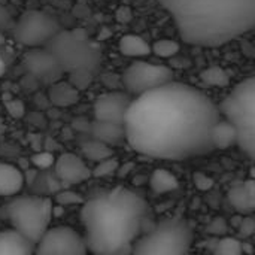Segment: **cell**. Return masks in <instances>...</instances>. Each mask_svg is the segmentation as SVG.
I'll list each match as a JSON object with an SVG mask.
<instances>
[{"mask_svg":"<svg viewBox=\"0 0 255 255\" xmlns=\"http://www.w3.org/2000/svg\"><path fill=\"white\" fill-rule=\"evenodd\" d=\"M218 106L200 90L167 82L131 100L124 120L126 140L139 154L184 160L215 149Z\"/></svg>","mask_w":255,"mask_h":255,"instance_id":"obj_1","label":"cell"},{"mask_svg":"<svg viewBox=\"0 0 255 255\" xmlns=\"http://www.w3.org/2000/svg\"><path fill=\"white\" fill-rule=\"evenodd\" d=\"M146 214L148 205L143 197L121 187L88 200L81 211L88 253L99 255L133 253Z\"/></svg>","mask_w":255,"mask_h":255,"instance_id":"obj_2","label":"cell"},{"mask_svg":"<svg viewBox=\"0 0 255 255\" xmlns=\"http://www.w3.org/2000/svg\"><path fill=\"white\" fill-rule=\"evenodd\" d=\"M181 37L197 46H221L255 27V0H158Z\"/></svg>","mask_w":255,"mask_h":255,"instance_id":"obj_3","label":"cell"},{"mask_svg":"<svg viewBox=\"0 0 255 255\" xmlns=\"http://www.w3.org/2000/svg\"><path fill=\"white\" fill-rule=\"evenodd\" d=\"M221 111L236 128L238 146L255 163V76L232 90Z\"/></svg>","mask_w":255,"mask_h":255,"instance_id":"obj_4","label":"cell"},{"mask_svg":"<svg viewBox=\"0 0 255 255\" xmlns=\"http://www.w3.org/2000/svg\"><path fill=\"white\" fill-rule=\"evenodd\" d=\"M54 206L49 197L21 196L6 206V217L12 229L36 245L49 229Z\"/></svg>","mask_w":255,"mask_h":255,"instance_id":"obj_5","label":"cell"},{"mask_svg":"<svg viewBox=\"0 0 255 255\" xmlns=\"http://www.w3.org/2000/svg\"><path fill=\"white\" fill-rule=\"evenodd\" d=\"M193 245V230L182 218H167L142 235L134 247V254H185Z\"/></svg>","mask_w":255,"mask_h":255,"instance_id":"obj_6","label":"cell"},{"mask_svg":"<svg viewBox=\"0 0 255 255\" xmlns=\"http://www.w3.org/2000/svg\"><path fill=\"white\" fill-rule=\"evenodd\" d=\"M46 48L55 55L64 73L78 69L94 70L102 58L100 49L81 28L60 30Z\"/></svg>","mask_w":255,"mask_h":255,"instance_id":"obj_7","label":"cell"},{"mask_svg":"<svg viewBox=\"0 0 255 255\" xmlns=\"http://www.w3.org/2000/svg\"><path fill=\"white\" fill-rule=\"evenodd\" d=\"M60 30V24L49 13L43 10H27L18 18L13 27V36L24 46L40 48L46 46Z\"/></svg>","mask_w":255,"mask_h":255,"instance_id":"obj_8","label":"cell"},{"mask_svg":"<svg viewBox=\"0 0 255 255\" xmlns=\"http://www.w3.org/2000/svg\"><path fill=\"white\" fill-rule=\"evenodd\" d=\"M173 81V72L163 64L134 61L123 73V85L128 94L140 96Z\"/></svg>","mask_w":255,"mask_h":255,"instance_id":"obj_9","label":"cell"},{"mask_svg":"<svg viewBox=\"0 0 255 255\" xmlns=\"http://www.w3.org/2000/svg\"><path fill=\"white\" fill-rule=\"evenodd\" d=\"M34 253L39 255H84L88 253L85 238L75 229L58 226L45 232L36 244Z\"/></svg>","mask_w":255,"mask_h":255,"instance_id":"obj_10","label":"cell"},{"mask_svg":"<svg viewBox=\"0 0 255 255\" xmlns=\"http://www.w3.org/2000/svg\"><path fill=\"white\" fill-rule=\"evenodd\" d=\"M24 67L28 72V75L39 81L40 84L51 85L60 79V76L64 73L63 67L60 66L55 55L46 48H31L22 58Z\"/></svg>","mask_w":255,"mask_h":255,"instance_id":"obj_11","label":"cell"},{"mask_svg":"<svg viewBox=\"0 0 255 255\" xmlns=\"http://www.w3.org/2000/svg\"><path fill=\"white\" fill-rule=\"evenodd\" d=\"M131 99L127 93L109 91L97 97L94 103V117L99 121L124 124Z\"/></svg>","mask_w":255,"mask_h":255,"instance_id":"obj_12","label":"cell"},{"mask_svg":"<svg viewBox=\"0 0 255 255\" xmlns=\"http://www.w3.org/2000/svg\"><path fill=\"white\" fill-rule=\"evenodd\" d=\"M55 175L60 181L66 184H79L93 176V170L87 166V163L76 154L63 152L58 158H55Z\"/></svg>","mask_w":255,"mask_h":255,"instance_id":"obj_13","label":"cell"},{"mask_svg":"<svg viewBox=\"0 0 255 255\" xmlns=\"http://www.w3.org/2000/svg\"><path fill=\"white\" fill-rule=\"evenodd\" d=\"M229 200L233 208L245 215L255 212V181H245L229 193Z\"/></svg>","mask_w":255,"mask_h":255,"instance_id":"obj_14","label":"cell"},{"mask_svg":"<svg viewBox=\"0 0 255 255\" xmlns=\"http://www.w3.org/2000/svg\"><path fill=\"white\" fill-rule=\"evenodd\" d=\"M48 99L57 108H69L78 103L79 90L69 81H57L49 85Z\"/></svg>","mask_w":255,"mask_h":255,"instance_id":"obj_15","label":"cell"},{"mask_svg":"<svg viewBox=\"0 0 255 255\" xmlns=\"http://www.w3.org/2000/svg\"><path fill=\"white\" fill-rule=\"evenodd\" d=\"M24 182V175L18 167L9 163H0V196L18 194Z\"/></svg>","mask_w":255,"mask_h":255,"instance_id":"obj_16","label":"cell"},{"mask_svg":"<svg viewBox=\"0 0 255 255\" xmlns=\"http://www.w3.org/2000/svg\"><path fill=\"white\" fill-rule=\"evenodd\" d=\"M91 131L96 139H99L108 145H115L126 139L124 124H118V123L96 120V123H93V126H91Z\"/></svg>","mask_w":255,"mask_h":255,"instance_id":"obj_17","label":"cell"},{"mask_svg":"<svg viewBox=\"0 0 255 255\" xmlns=\"http://www.w3.org/2000/svg\"><path fill=\"white\" fill-rule=\"evenodd\" d=\"M120 52L131 58H143L152 52V46L137 34H126L120 39L118 43Z\"/></svg>","mask_w":255,"mask_h":255,"instance_id":"obj_18","label":"cell"},{"mask_svg":"<svg viewBox=\"0 0 255 255\" xmlns=\"http://www.w3.org/2000/svg\"><path fill=\"white\" fill-rule=\"evenodd\" d=\"M212 139H214V146L221 149L230 148L232 145H238V133L235 126L227 118H221L214 128Z\"/></svg>","mask_w":255,"mask_h":255,"instance_id":"obj_19","label":"cell"},{"mask_svg":"<svg viewBox=\"0 0 255 255\" xmlns=\"http://www.w3.org/2000/svg\"><path fill=\"white\" fill-rule=\"evenodd\" d=\"M179 185L175 175H172L166 169H157L151 176V188L157 194H164L176 190Z\"/></svg>","mask_w":255,"mask_h":255,"instance_id":"obj_20","label":"cell"},{"mask_svg":"<svg viewBox=\"0 0 255 255\" xmlns=\"http://www.w3.org/2000/svg\"><path fill=\"white\" fill-rule=\"evenodd\" d=\"M82 154L85 155V158H88L94 163H99L108 157H112L114 151L111 149V145L94 137V139L82 143Z\"/></svg>","mask_w":255,"mask_h":255,"instance_id":"obj_21","label":"cell"},{"mask_svg":"<svg viewBox=\"0 0 255 255\" xmlns=\"http://www.w3.org/2000/svg\"><path fill=\"white\" fill-rule=\"evenodd\" d=\"M178 51H179V45L175 40H170V39H160L152 46V52L157 54L161 58L173 57V55L178 54Z\"/></svg>","mask_w":255,"mask_h":255,"instance_id":"obj_22","label":"cell"},{"mask_svg":"<svg viewBox=\"0 0 255 255\" xmlns=\"http://www.w3.org/2000/svg\"><path fill=\"white\" fill-rule=\"evenodd\" d=\"M215 253L227 255H238L244 253V245L236 238H223L217 244Z\"/></svg>","mask_w":255,"mask_h":255,"instance_id":"obj_23","label":"cell"},{"mask_svg":"<svg viewBox=\"0 0 255 255\" xmlns=\"http://www.w3.org/2000/svg\"><path fill=\"white\" fill-rule=\"evenodd\" d=\"M202 79L209 84V85H215V87H223L229 84V76L227 73L220 69V67H211L208 70H205L202 73Z\"/></svg>","mask_w":255,"mask_h":255,"instance_id":"obj_24","label":"cell"},{"mask_svg":"<svg viewBox=\"0 0 255 255\" xmlns=\"http://www.w3.org/2000/svg\"><path fill=\"white\" fill-rule=\"evenodd\" d=\"M117 169H118V160L112 155V157H108V158L96 163V167L93 169V176H96V178L111 176L117 172Z\"/></svg>","mask_w":255,"mask_h":255,"instance_id":"obj_25","label":"cell"},{"mask_svg":"<svg viewBox=\"0 0 255 255\" xmlns=\"http://www.w3.org/2000/svg\"><path fill=\"white\" fill-rule=\"evenodd\" d=\"M91 73L93 70L88 69H78V70H72L69 72V82L73 84L78 90H84L90 85L91 82Z\"/></svg>","mask_w":255,"mask_h":255,"instance_id":"obj_26","label":"cell"},{"mask_svg":"<svg viewBox=\"0 0 255 255\" xmlns=\"http://www.w3.org/2000/svg\"><path fill=\"white\" fill-rule=\"evenodd\" d=\"M30 163L33 164V167H37V169H48L51 166H54L55 163V157L48 152V151H40V152H36L30 157Z\"/></svg>","mask_w":255,"mask_h":255,"instance_id":"obj_27","label":"cell"},{"mask_svg":"<svg viewBox=\"0 0 255 255\" xmlns=\"http://www.w3.org/2000/svg\"><path fill=\"white\" fill-rule=\"evenodd\" d=\"M55 202L61 206H67V205H82L84 199L81 194L70 191V190H64L61 193H57L55 196Z\"/></svg>","mask_w":255,"mask_h":255,"instance_id":"obj_28","label":"cell"},{"mask_svg":"<svg viewBox=\"0 0 255 255\" xmlns=\"http://www.w3.org/2000/svg\"><path fill=\"white\" fill-rule=\"evenodd\" d=\"M4 108L7 109L9 115L13 117V118H22L24 117V112H25V106L24 103L19 100V99H6L4 100Z\"/></svg>","mask_w":255,"mask_h":255,"instance_id":"obj_29","label":"cell"},{"mask_svg":"<svg viewBox=\"0 0 255 255\" xmlns=\"http://www.w3.org/2000/svg\"><path fill=\"white\" fill-rule=\"evenodd\" d=\"M241 230L244 236H251L255 232V221L253 218H245L241 224Z\"/></svg>","mask_w":255,"mask_h":255,"instance_id":"obj_30","label":"cell"},{"mask_svg":"<svg viewBox=\"0 0 255 255\" xmlns=\"http://www.w3.org/2000/svg\"><path fill=\"white\" fill-rule=\"evenodd\" d=\"M6 73V61L3 58V55L0 54V78Z\"/></svg>","mask_w":255,"mask_h":255,"instance_id":"obj_31","label":"cell"}]
</instances>
